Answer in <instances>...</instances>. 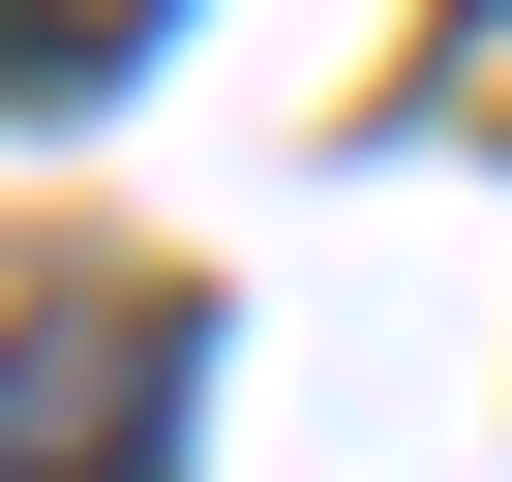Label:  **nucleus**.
<instances>
[{
    "label": "nucleus",
    "instance_id": "1",
    "mask_svg": "<svg viewBox=\"0 0 512 482\" xmlns=\"http://www.w3.org/2000/svg\"><path fill=\"white\" fill-rule=\"evenodd\" d=\"M181 392H211L181 302H31L0 332V482H181Z\"/></svg>",
    "mask_w": 512,
    "mask_h": 482
},
{
    "label": "nucleus",
    "instance_id": "2",
    "mask_svg": "<svg viewBox=\"0 0 512 482\" xmlns=\"http://www.w3.org/2000/svg\"><path fill=\"white\" fill-rule=\"evenodd\" d=\"M151 31H181V0H0V121H91Z\"/></svg>",
    "mask_w": 512,
    "mask_h": 482
},
{
    "label": "nucleus",
    "instance_id": "3",
    "mask_svg": "<svg viewBox=\"0 0 512 482\" xmlns=\"http://www.w3.org/2000/svg\"><path fill=\"white\" fill-rule=\"evenodd\" d=\"M452 121H512V31H452Z\"/></svg>",
    "mask_w": 512,
    "mask_h": 482
}]
</instances>
